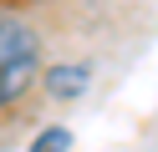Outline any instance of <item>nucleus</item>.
Segmentation results:
<instances>
[{"instance_id":"obj_2","label":"nucleus","mask_w":158,"mask_h":152,"mask_svg":"<svg viewBox=\"0 0 158 152\" xmlns=\"http://www.w3.org/2000/svg\"><path fill=\"white\" fill-rule=\"evenodd\" d=\"M87 86H92L87 61H46L41 66V91L51 101H77V96H87Z\"/></svg>"},{"instance_id":"obj_3","label":"nucleus","mask_w":158,"mask_h":152,"mask_svg":"<svg viewBox=\"0 0 158 152\" xmlns=\"http://www.w3.org/2000/svg\"><path fill=\"white\" fill-rule=\"evenodd\" d=\"M26 152H72V127H61V122H46V127L31 137V147H26Z\"/></svg>"},{"instance_id":"obj_1","label":"nucleus","mask_w":158,"mask_h":152,"mask_svg":"<svg viewBox=\"0 0 158 152\" xmlns=\"http://www.w3.org/2000/svg\"><path fill=\"white\" fill-rule=\"evenodd\" d=\"M41 91V30L21 10H0V117H10Z\"/></svg>"}]
</instances>
